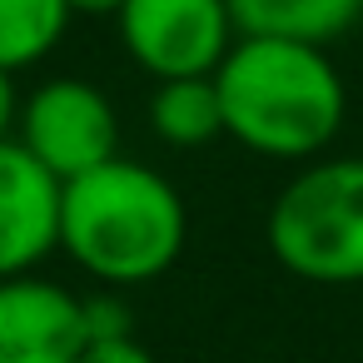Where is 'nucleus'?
<instances>
[{
  "label": "nucleus",
  "mask_w": 363,
  "mask_h": 363,
  "mask_svg": "<svg viewBox=\"0 0 363 363\" xmlns=\"http://www.w3.org/2000/svg\"><path fill=\"white\" fill-rule=\"evenodd\" d=\"M224 135L259 160L308 164L348 120V85L328 45L289 35H239L214 70Z\"/></svg>",
  "instance_id": "f257e3e1"
},
{
  "label": "nucleus",
  "mask_w": 363,
  "mask_h": 363,
  "mask_svg": "<svg viewBox=\"0 0 363 363\" xmlns=\"http://www.w3.org/2000/svg\"><path fill=\"white\" fill-rule=\"evenodd\" d=\"M189 239V209L179 189L115 155L110 164L60 184V249L100 289H135L174 269Z\"/></svg>",
  "instance_id": "f03ea898"
},
{
  "label": "nucleus",
  "mask_w": 363,
  "mask_h": 363,
  "mask_svg": "<svg viewBox=\"0 0 363 363\" xmlns=\"http://www.w3.org/2000/svg\"><path fill=\"white\" fill-rule=\"evenodd\" d=\"M269 254L303 284H363V155L308 160L269 204Z\"/></svg>",
  "instance_id": "7ed1b4c3"
},
{
  "label": "nucleus",
  "mask_w": 363,
  "mask_h": 363,
  "mask_svg": "<svg viewBox=\"0 0 363 363\" xmlns=\"http://www.w3.org/2000/svg\"><path fill=\"white\" fill-rule=\"evenodd\" d=\"M16 145L50 169L60 184L80 179L100 164H110L120 155V115L115 100L80 80V75H55L45 85H35L21 100V120H16Z\"/></svg>",
  "instance_id": "20e7f679"
},
{
  "label": "nucleus",
  "mask_w": 363,
  "mask_h": 363,
  "mask_svg": "<svg viewBox=\"0 0 363 363\" xmlns=\"http://www.w3.org/2000/svg\"><path fill=\"white\" fill-rule=\"evenodd\" d=\"M125 55L160 80H204L239 40L229 0H125L115 16Z\"/></svg>",
  "instance_id": "39448f33"
},
{
  "label": "nucleus",
  "mask_w": 363,
  "mask_h": 363,
  "mask_svg": "<svg viewBox=\"0 0 363 363\" xmlns=\"http://www.w3.org/2000/svg\"><path fill=\"white\" fill-rule=\"evenodd\" d=\"M90 348L80 294L55 279H0V363H80Z\"/></svg>",
  "instance_id": "423d86ee"
},
{
  "label": "nucleus",
  "mask_w": 363,
  "mask_h": 363,
  "mask_svg": "<svg viewBox=\"0 0 363 363\" xmlns=\"http://www.w3.org/2000/svg\"><path fill=\"white\" fill-rule=\"evenodd\" d=\"M60 249V179L16 140H0V279L35 274Z\"/></svg>",
  "instance_id": "0eeeda50"
},
{
  "label": "nucleus",
  "mask_w": 363,
  "mask_h": 363,
  "mask_svg": "<svg viewBox=\"0 0 363 363\" xmlns=\"http://www.w3.org/2000/svg\"><path fill=\"white\" fill-rule=\"evenodd\" d=\"M239 35H289L333 45L363 21V0H229Z\"/></svg>",
  "instance_id": "6e6552de"
},
{
  "label": "nucleus",
  "mask_w": 363,
  "mask_h": 363,
  "mask_svg": "<svg viewBox=\"0 0 363 363\" xmlns=\"http://www.w3.org/2000/svg\"><path fill=\"white\" fill-rule=\"evenodd\" d=\"M145 120H150L155 140H164L169 150H204V145L224 140L214 75H204V80H160L150 105H145Z\"/></svg>",
  "instance_id": "1a4fd4ad"
},
{
  "label": "nucleus",
  "mask_w": 363,
  "mask_h": 363,
  "mask_svg": "<svg viewBox=\"0 0 363 363\" xmlns=\"http://www.w3.org/2000/svg\"><path fill=\"white\" fill-rule=\"evenodd\" d=\"M70 0H0V70L40 65L70 30Z\"/></svg>",
  "instance_id": "9d476101"
},
{
  "label": "nucleus",
  "mask_w": 363,
  "mask_h": 363,
  "mask_svg": "<svg viewBox=\"0 0 363 363\" xmlns=\"http://www.w3.org/2000/svg\"><path fill=\"white\" fill-rule=\"evenodd\" d=\"M80 308H85V333H90V343L135 338V333H130V328H135V313H130V303H125V294H120V289L85 294V298H80Z\"/></svg>",
  "instance_id": "9b49d317"
},
{
  "label": "nucleus",
  "mask_w": 363,
  "mask_h": 363,
  "mask_svg": "<svg viewBox=\"0 0 363 363\" xmlns=\"http://www.w3.org/2000/svg\"><path fill=\"white\" fill-rule=\"evenodd\" d=\"M80 363H155V353L140 338H110V343H90Z\"/></svg>",
  "instance_id": "f8f14e48"
},
{
  "label": "nucleus",
  "mask_w": 363,
  "mask_h": 363,
  "mask_svg": "<svg viewBox=\"0 0 363 363\" xmlns=\"http://www.w3.org/2000/svg\"><path fill=\"white\" fill-rule=\"evenodd\" d=\"M16 120H21V90L11 70H0V140H16Z\"/></svg>",
  "instance_id": "ddd939ff"
},
{
  "label": "nucleus",
  "mask_w": 363,
  "mask_h": 363,
  "mask_svg": "<svg viewBox=\"0 0 363 363\" xmlns=\"http://www.w3.org/2000/svg\"><path fill=\"white\" fill-rule=\"evenodd\" d=\"M120 6L125 0H70V16H120Z\"/></svg>",
  "instance_id": "4468645a"
}]
</instances>
